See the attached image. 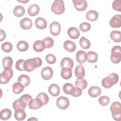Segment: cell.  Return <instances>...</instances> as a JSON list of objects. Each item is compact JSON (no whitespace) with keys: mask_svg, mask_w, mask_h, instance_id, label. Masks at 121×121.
<instances>
[{"mask_svg":"<svg viewBox=\"0 0 121 121\" xmlns=\"http://www.w3.org/2000/svg\"><path fill=\"white\" fill-rule=\"evenodd\" d=\"M42 64V60L40 58L36 57L28 59L25 61L24 69L27 72H31L35 68L40 67Z\"/></svg>","mask_w":121,"mask_h":121,"instance_id":"obj_1","label":"cell"},{"mask_svg":"<svg viewBox=\"0 0 121 121\" xmlns=\"http://www.w3.org/2000/svg\"><path fill=\"white\" fill-rule=\"evenodd\" d=\"M112 118L116 121H119L121 119V104L119 102H113L110 106Z\"/></svg>","mask_w":121,"mask_h":121,"instance_id":"obj_2","label":"cell"},{"mask_svg":"<svg viewBox=\"0 0 121 121\" xmlns=\"http://www.w3.org/2000/svg\"><path fill=\"white\" fill-rule=\"evenodd\" d=\"M52 11L55 14L60 15L65 11L64 1L62 0H55L51 6Z\"/></svg>","mask_w":121,"mask_h":121,"instance_id":"obj_3","label":"cell"},{"mask_svg":"<svg viewBox=\"0 0 121 121\" xmlns=\"http://www.w3.org/2000/svg\"><path fill=\"white\" fill-rule=\"evenodd\" d=\"M111 60L113 63H119L121 60V47L120 46H115L111 50Z\"/></svg>","mask_w":121,"mask_h":121,"instance_id":"obj_4","label":"cell"},{"mask_svg":"<svg viewBox=\"0 0 121 121\" xmlns=\"http://www.w3.org/2000/svg\"><path fill=\"white\" fill-rule=\"evenodd\" d=\"M13 75V71L12 69H4L0 74V82L1 84H5L9 82L10 79Z\"/></svg>","mask_w":121,"mask_h":121,"instance_id":"obj_5","label":"cell"},{"mask_svg":"<svg viewBox=\"0 0 121 121\" xmlns=\"http://www.w3.org/2000/svg\"><path fill=\"white\" fill-rule=\"evenodd\" d=\"M56 104L58 107L60 109L65 110L69 107V101L67 97L61 96L57 99Z\"/></svg>","mask_w":121,"mask_h":121,"instance_id":"obj_6","label":"cell"},{"mask_svg":"<svg viewBox=\"0 0 121 121\" xmlns=\"http://www.w3.org/2000/svg\"><path fill=\"white\" fill-rule=\"evenodd\" d=\"M53 70L50 67H45L43 68L41 72V75L43 79L45 80H50L53 76Z\"/></svg>","mask_w":121,"mask_h":121,"instance_id":"obj_7","label":"cell"},{"mask_svg":"<svg viewBox=\"0 0 121 121\" xmlns=\"http://www.w3.org/2000/svg\"><path fill=\"white\" fill-rule=\"evenodd\" d=\"M74 8L78 11L85 10L87 7V2L85 0H72Z\"/></svg>","mask_w":121,"mask_h":121,"instance_id":"obj_8","label":"cell"},{"mask_svg":"<svg viewBox=\"0 0 121 121\" xmlns=\"http://www.w3.org/2000/svg\"><path fill=\"white\" fill-rule=\"evenodd\" d=\"M60 30L61 26L58 22L54 21L51 23L50 25V31L52 35H58L60 32Z\"/></svg>","mask_w":121,"mask_h":121,"instance_id":"obj_9","label":"cell"},{"mask_svg":"<svg viewBox=\"0 0 121 121\" xmlns=\"http://www.w3.org/2000/svg\"><path fill=\"white\" fill-rule=\"evenodd\" d=\"M109 24L112 27L120 28L121 26V16L120 14L114 15L110 20Z\"/></svg>","mask_w":121,"mask_h":121,"instance_id":"obj_10","label":"cell"},{"mask_svg":"<svg viewBox=\"0 0 121 121\" xmlns=\"http://www.w3.org/2000/svg\"><path fill=\"white\" fill-rule=\"evenodd\" d=\"M43 105V103L41 100L36 98L32 99L28 104L29 108L32 110H36L40 108Z\"/></svg>","mask_w":121,"mask_h":121,"instance_id":"obj_11","label":"cell"},{"mask_svg":"<svg viewBox=\"0 0 121 121\" xmlns=\"http://www.w3.org/2000/svg\"><path fill=\"white\" fill-rule=\"evenodd\" d=\"M32 21L28 17H25L22 19L20 22V26L24 30H28L32 26Z\"/></svg>","mask_w":121,"mask_h":121,"instance_id":"obj_12","label":"cell"},{"mask_svg":"<svg viewBox=\"0 0 121 121\" xmlns=\"http://www.w3.org/2000/svg\"><path fill=\"white\" fill-rule=\"evenodd\" d=\"M63 47L64 49L69 52H74L77 46L76 44L70 40H66L63 43Z\"/></svg>","mask_w":121,"mask_h":121,"instance_id":"obj_13","label":"cell"},{"mask_svg":"<svg viewBox=\"0 0 121 121\" xmlns=\"http://www.w3.org/2000/svg\"><path fill=\"white\" fill-rule=\"evenodd\" d=\"M76 58L77 61L79 64L83 63L87 60V53L84 51L79 50L77 52L76 55Z\"/></svg>","mask_w":121,"mask_h":121,"instance_id":"obj_14","label":"cell"},{"mask_svg":"<svg viewBox=\"0 0 121 121\" xmlns=\"http://www.w3.org/2000/svg\"><path fill=\"white\" fill-rule=\"evenodd\" d=\"M60 64L61 68L66 67L72 69L74 66V62L71 58L69 57H64L61 60Z\"/></svg>","mask_w":121,"mask_h":121,"instance_id":"obj_15","label":"cell"},{"mask_svg":"<svg viewBox=\"0 0 121 121\" xmlns=\"http://www.w3.org/2000/svg\"><path fill=\"white\" fill-rule=\"evenodd\" d=\"M35 24L36 28L42 30L45 29L46 27L47 23L44 18L39 17L35 20Z\"/></svg>","mask_w":121,"mask_h":121,"instance_id":"obj_16","label":"cell"},{"mask_svg":"<svg viewBox=\"0 0 121 121\" xmlns=\"http://www.w3.org/2000/svg\"><path fill=\"white\" fill-rule=\"evenodd\" d=\"M102 91L101 88L97 86H92L88 91V95L92 97H96L100 95Z\"/></svg>","mask_w":121,"mask_h":121,"instance_id":"obj_17","label":"cell"},{"mask_svg":"<svg viewBox=\"0 0 121 121\" xmlns=\"http://www.w3.org/2000/svg\"><path fill=\"white\" fill-rule=\"evenodd\" d=\"M67 33L69 37L73 39H77L80 36L79 31L77 27H71L69 28Z\"/></svg>","mask_w":121,"mask_h":121,"instance_id":"obj_18","label":"cell"},{"mask_svg":"<svg viewBox=\"0 0 121 121\" xmlns=\"http://www.w3.org/2000/svg\"><path fill=\"white\" fill-rule=\"evenodd\" d=\"M48 92L53 96H58L60 92L59 86L56 84L50 85L48 87Z\"/></svg>","mask_w":121,"mask_h":121,"instance_id":"obj_19","label":"cell"},{"mask_svg":"<svg viewBox=\"0 0 121 121\" xmlns=\"http://www.w3.org/2000/svg\"><path fill=\"white\" fill-rule=\"evenodd\" d=\"M98 13L94 10H90L86 14V19L91 21H95L98 18Z\"/></svg>","mask_w":121,"mask_h":121,"instance_id":"obj_20","label":"cell"},{"mask_svg":"<svg viewBox=\"0 0 121 121\" xmlns=\"http://www.w3.org/2000/svg\"><path fill=\"white\" fill-rule=\"evenodd\" d=\"M40 11V8L36 4H33L31 5L27 10L28 14L32 17L37 15Z\"/></svg>","mask_w":121,"mask_h":121,"instance_id":"obj_21","label":"cell"},{"mask_svg":"<svg viewBox=\"0 0 121 121\" xmlns=\"http://www.w3.org/2000/svg\"><path fill=\"white\" fill-rule=\"evenodd\" d=\"M33 48L36 52H40L43 51L45 48L43 41L37 40L33 43Z\"/></svg>","mask_w":121,"mask_h":121,"instance_id":"obj_22","label":"cell"},{"mask_svg":"<svg viewBox=\"0 0 121 121\" xmlns=\"http://www.w3.org/2000/svg\"><path fill=\"white\" fill-rule=\"evenodd\" d=\"M76 77L78 78H83L85 75V70L84 67L81 65H78L76 66L75 69Z\"/></svg>","mask_w":121,"mask_h":121,"instance_id":"obj_23","label":"cell"},{"mask_svg":"<svg viewBox=\"0 0 121 121\" xmlns=\"http://www.w3.org/2000/svg\"><path fill=\"white\" fill-rule=\"evenodd\" d=\"M72 75V72L71 69L64 67L62 68L61 70V77L66 80L70 78Z\"/></svg>","mask_w":121,"mask_h":121,"instance_id":"obj_24","label":"cell"},{"mask_svg":"<svg viewBox=\"0 0 121 121\" xmlns=\"http://www.w3.org/2000/svg\"><path fill=\"white\" fill-rule=\"evenodd\" d=\"M17 82L21 83L25 87L28 86L30 83V78L26 75L21 74L17 78Z\"/></svg>","mask_w":121,"mask_h":121,"instance_id":"obj_25","label":"cell"},{"mask_svg":"<svg viewBox=\"0 0 121 121\" xmlns=\"http://www.w3.org/2000/svg\"><path fill=\"white\" fill-rule=\"evenodd\" d=\"M13 14L17 17H21L25 14V9L24 7L17 5L13 9Z\"/></svg>","mask_w":121,"mask_h":121,"instance_id":"obj_26","label":"cell"},{"mask_svg":"<svg viewBox=\"0 0 121 121\" xmlns=\"http://www.w3.org/2000/svg\"><path fill=\"white\" fill-rule=\"evenodd\" d=\"M13 64V59L11 57L7 56L2 59V65L4 69H11Z\"/></svg>","mask_w":121,"mask_h":121,"instance_id":"obj_27","label":"cell"},{"mask_svg":"<svg viewBox=\"0 0 121 121\" xmlns=\"http://www.w3.org/2000/svg\"><path fill=\"white\" fill-rule=\"evenodd\" d=\"M0 116L2 120L6 121L9 120L11 116V111L8 108L3 109L0 112Z\"/></svg>","mask_w":121,"mask_h":121,"instance_id":"obj_28","label":"cell"},{"mask_svg":"<svg viewBox=\"0 0 121 121\" xmlns=\"http://www.w3.org/2000/svg\"><path fill=\"white\" fill-rule=\"evenodd\" d=\"M24 86L21 83L17 82L15 83L12 86V91L15 94H19L23 91Z\"/></svg>","mask_w":121,"mask_h":121,"instance_id":"obj_29","label":"cell"},{"mask_svg":"<svg viewBox=\"0 0 121 121\" xmlns=\"http://www.w3.org/2000/svg\"><path fill=\"white\" fill-rule=\"evenodd\" d=\"M14 117L17 121H23L26 117V113L23 109L15 111Z\"/></svg>","mask_w":121,"mask_h":121,"instance_id":"obj_30","label":"cell"},{"mask_svg":"<svg viewBox=\"0 0 121 121\" xmlns=\"http://www.w3.org/2000/svg\"><path fill=\"white\" fill-rule=\"evenodd\" d=\"M87 61L88 62L94 63L97 61L98 60V55L95 52L93 51H89L87 52Z\"/></svg>","mask_w":121,"mask_h":121,"instance_id":"obj_31","label":"cell"},{"mask_svg":"<svg viewBox=\"0 0 121 121\" xmlns=\"http://www.w3.org/2000/svg\"><path fill=\"white\" fill-rule=\"evenodd\" d=\"M75 87L72 84L69 83H65L63 86V92L67 95H72Z\"/></svg>","mask_w":121,"mask_h":121,"instance_id":"obj_32","label":"cell"},{"mask_svg":"<svg viewBox=\"0 0 121 121\" xmlns=\"http://www.w3.org/2000/svg\"><path fill=\"white\" fill-rule=\"evenodd\" d=\"M110 38L114 42L120 43L121 41V32L119 31H112L110 34Z\"/></svg>","mask_w":121,"mask_h":121,"instance_id":"obj_33","label":"cell"},{"mask_svg":"<svg viewBox=\"0 0 121 121\" xmlns=\"http://www.w3.org/2000/svg\"><path fill=\"white\" fill-rule=\"evenodd\" d=\"M102 85L103 87L106 88H111L114 85L112 79L109 76L103 78L102 81Z\"/></svg>","mask_w":121,"mask_h":121,"instance_id":"obj_34","label":"cell"},{"mask_svg":"<svg viewBox=\"0 0 121 121\" xmlns=\"http://www.w3.org/2000/svg\"><path fill=\"white\" fill-rule=\"evenodd\" d=\"M75 85L76 87H79L82 90H84L87 87V81L83 78H78L75 82Z\"/></svg>","mask_w":121,"mask_h":121,"instance_id":"obj_35","label":"cell"},{"mask_svg":"<svg viewBox=\"0 0 121 121\" xmlns=\"http://www.w3.org/2000/svg\"><path fill=\"white\" fill-rule=\"evenodd\" d=\"M79 43L80 46L83 49H88L90 48L91 45V43L89 40L84 36H82L81 37L79 40Z\"/></svg>","mask_w":121,"mask_h":121,"instance_id":"obj_36","label":"cell"},{"mask_svg":"<svg viewBox=\"0 0 121 121\" xmlns=\"http://www.w3.org/2000/svg\"><path fill=\"white\" fill-rule=\"evenodd\" d=\"M29 47L28 43L25 41H20L17 44V49L20 52H25Z\"/></svg>","mask_w":121,"mask_h":121,"instance_id":"obj_37","label":"cell"},{"mask_svg":"<svg viewBox=\"0 0 121 121\" xmlns=\"http://www.w3.org/2000/svg\"><path fill=\"white\" fill-rule=\"evenodd\" d=\"M19 99L26 107L30 101L32 99V97L29 94H24L22 95Z\"/></svg>","mask_w":121,"mask_h":121,"instance_id":"obj_38","label":"cell"},{"mask_svg":"<svg viewBox=\"0 0 121 121\" xmlns=\"http://www.w3.org/2000/svg\"><path fill=\"white\" fill-rule=\"evenodd\" d=\"M1 48L2 50L4 52L6 53H9L12 51L13 48V46L11 43H10V42H6L1 44Z\"/></svg>","mask_w":121,"mask_h":121,"instance_id":"obj_39","label":"cell"},{"mask_svg":"<svg viewBox=\"0 0 121 121\" xmlns=\"http://www.w3.org/2000/svg\"><path fill=\"white\" fill-rule=\"evenodd\" d=\"M36 98L39 99L42 101L43 103V105L46 104L48 103L49 100V98L47 95L43 92L39 93L38 95H37Z\"/></svg>","mask_w":121,"mask_h":121,"instance_id":"obj_40","label":"cell"},{"mask_svg":"<svg viewBox=\"0 0 121 121\" xmlns=\"http://www.w3.org/2000/svg\"><path fill=\"white\" fill-rule=\"evenodd\" d=\"M43 42L45 48H50L52 47L54 44V41L50 37H47L44 38L43 39Z\"/></svg>","mask_w":121,"mask_h":121,"instance_id":"obj_41","label":"cell"},{"mask_svg":"<svg viewBox=\"0 0 121 121\" xmlns=\"http://www.w3.org/2000/svg\"><path fill=\"white\" fill-rule=\"evenodd\" d=\"M26 107V106H25L19 99L15 100L13 103V108L15 111L21 109L24 110Z\"/></svg>","mask_w":121,"mask_h":121,"instance_id":"obj_42","label":"cell"},{"mask_svg":"<svg viewBox=\"0 0 121 121\" xmlns=\"http://www.w3.org/2000/svg\"><path fill=\"white\" fill-rule=\"evenodd\" d=\"M110 99L109 97L105 95L101 96L100 97H99L98 99L99 103L103 106L107 105L110 103Z\"/></svg>","mask_w":121,"mask_h":121,"instance_id":"obj_43","label":"cell"},{"mask_svg":"<svg viewBox=\"0 0 121 121\" xmlns=\"http://www.w3.org/2000/svg\"><path fill=\"white\" fill-rule=\"evenodd\" d=\"M79 30L83 32H86L90 30L91 29V25L87 22L81 23L79 25Z\"/></svg>","mask_w":121,"mask_h":121,"instance_id":"obj_44","label":"cell"},{"mask_svg":"<svg viewBox=\"0 0 121 121\" xmlns=\"http://www.w3.org/2000/svg\"><path fill=\"white\" fill-rule=\"evenodd\" d=\"M25 60H23V59H20L17 60L15 64V67L16 68L17 70L19 71H24V64L25 62Z\"/></svg>","mask_w":121,"mask_h":121,"instance_id":"obj_45","label":"cell"},{"mask_svg":"<svg viewBox=\"0 0 121 121\" xmlns=\"http://www.w3.org/2000/svg\"><path fill=\"white\" fill-rule=\"evenodd\" d=\"M45 60L47 62L50 64H53L56 61V57L52 54H48L45 57Z\"/></svg>","mask_w":121,"mask_h":121,"instance_id":"obj_46","label":"cell"},{"mask_svg":"<svg viewBox=\"0 0 121 121\" xmlns=\"http://www.w3.org/2000/svg\"><path fill=\"white\" fill-rule=\"evenodd\" d=\"M112 7L116 11L121 12V0H115L112 4Z\"/></svg>","mask_w":121,"mask_h":121,"instance_id":"obj_47","label":"cell"},{"mask_svg":"<svg viewBox=\"0 0 121 121\" xmlns=\"http://www.w3.org/2000/svg\"><path fill=\"white\" fill-rule=\"evenodd\" d=\"M112 80L113 82V84L115 85L117 82H118V80L119 79V77L118 75L116 73H112L110 75H108Z\"/></svg>","mask_w":121,"mask_h":121,"instance_id":"obj_48","label":"cell"},{"mask_svg":"<svg viewBox=\"0 0 121 121\" xmlns=\"http://www.w3.org/2000/svg\"><path fill=\"white\" fill-rule=\"evenodd\" d=\"M82 93V89L79 87H76L71 95H72L74 97H78L81 95Z\"/></svg>","mask_w":121,"mask_h":121,"instance_id":"obj_49","label":"cell"},{"mask_svg":"<svg viewBox=\"0 0 121 121\" xmlns=\"http://www.w3.org/2000/svg\"><path fill=\"white\" fill-rule=\"evenodd\" d=\"M0 41H2L3 40H4L6 38V33L5 31H3L2 29H0Z\"/></svg>","mask_w":121,"mask_h":121,"instance_id":"obj_50","label":"cell"},{"mask_svg":"<svg viewBox=\"0 0 121 121\" xmlns=\"http://www.w3.org/2000/svg\"><path fill=\"white\" fill-rule=\"evenodd\" d=\"M28 120V121H29V120H30V121H31V120H36V121H37V119L36 118H30V119H29Z\"/></svg>","mask_w":121,"mask_h":121,"instance_id":"obj_51","label":"cell"}]
</instances>
